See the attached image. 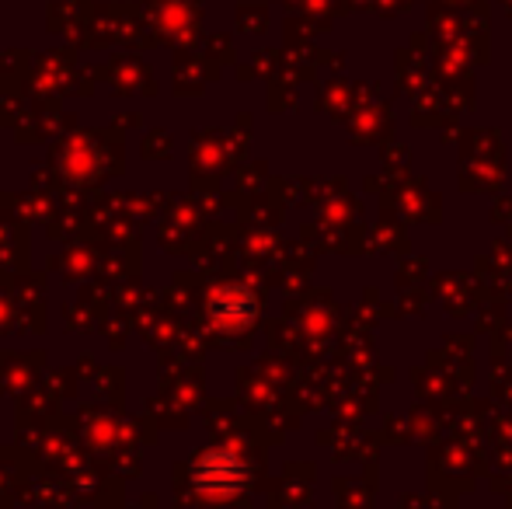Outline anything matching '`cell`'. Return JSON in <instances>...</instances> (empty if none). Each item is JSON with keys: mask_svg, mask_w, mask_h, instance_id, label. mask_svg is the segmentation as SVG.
<instances>
[{"mask_svg": "<svg viewBox=\"0 0 512 509\" xmlns=\"http://www.w3.org/2000/svg\"><path fill=\"white\" fill-rule=\"evenodd\" d=\"M244 478L241 464H237L234 454H227V450H213V454H206L203 461L196 464V485L206 492H230L237 489Z\"/></svg>", "mask_w": 512, "mask_h": 509, "instance_id": "1", "label": "cell"}]
</instances>
